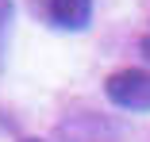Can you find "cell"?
<instances>
[{"label": "cell", "mask_w": 150, "mask_h": 142, "mask_svg": "<svg viewBox=\"0 0 150 142\" xmlns=\"http://www.w3.org/2000/svg\"><path fill=\"white\" fill-rule=\"evenodd\" d=\"M8 19H12V0H0V31L8 27Z\"/></svg>", "instance_id": "cell-3"}, {"label": "cell", "mask_w": 150, "mask_h": 142, "mask_svg": "<svg viewBox=\"0 0 150 142\" xmlns=\"http://www.w3.org/2000/svg\"><path fill=\"white\" fill-rule=\"evenodd\" d=\"M104 92L115 108L127 111H150V69H115L104 81Z\"/></svg>", "instance_id": "cell-1"}, {"label": "cell", "mask_w": 150, "mask_h": 142, "mask_svg": "<svg viewBox=\"0 0 150 142\" xmlns=\"http://www.w3.org/2000/svg\"><path fill=\"white\" fill-rule=\"evenodd\" d=\"M46 12L58 27L66 31H81L93 15V0H46Z\"/></svg>", "instance_id": "cell-2"}, {"label": "cell", "mask_w": 150, "mask_h": 142, "mask_svg": "<svg viewBox=\"0 0 150 142\" xmlns=\"http://www.w3.org/2000/svg\"><path fill=\"white\" fill-rule=\"evenodd\" d=\"M142 54H146V62H150V35L142 39Z\"/></svg>", "instance_id": "cell-4"}, {"label": "cell", "mask_w": 150, "mask_h": 142, "mask_svg": "<svg viewBox=\"0 0 150 142\" xmlns=\"http://www.w3.org/2000/svg\"><path fill=\"white\" fill-rule=\"evenodd\" d=\"M27 142H42V138H27Z\"/></svg>", "instance_id": "cell-5"}]
</instances>
